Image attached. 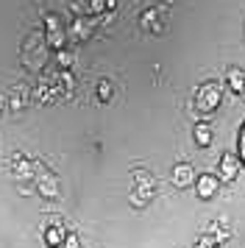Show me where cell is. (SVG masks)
<instances>
[{
    "mask_svg": "<svg viewBox=\"0 0 245 248\" xmlns=\"http://www.w3.org/2000/svg\"><path fill=\"white\" fill-rule=\"evenodd\" d=\"M223 101V87L217 81H206V84H200L198 92H195V109L200 112V117H206L212 114Z\"/></svg>",
    "mask_w": 245,
    "mask_h": 248,
    "instance_id": "1",
    "label": "cell"
},
{
    "mask_svg": "<svg viewBox=\"0 0 245 248\" xmlns=\"http://www.w3.org/2000/svg\"><path fill=\"white\" fill-rule=\"evenodd\" d=\"M33 187L45 201H56L59 198V179L53 170H47L42 162H36V173H33Z\"/></svg>",
    "mask_w": 245,
    "mask_h": 248,
    "instance_id": "2",
    "label": "cell"
},
{
    "mask_svg": "<svg viewBox=\"0 0 245 248\" xmlns=\"http://www.w3.org/2000/svg\"><path fill=\"white\" fill-rule=\"evenodd\" d=\"M134 190H131V195H128V198H131V203L134 206H145V203L151 201V198H153V190H156V184H153V176H151V173H148V170H134Z\"/></svg>",
    "mask_w": 245,
    "mask_h": 248,
    "instance_id": "3",
    "label": "cell"
},
{
    "mask_svg": "<svg viewBox=\"0 0 245 248\" xmlns=\"http://www.w3.org/2000/svg\"><path fill=\"white\" fill-rule=\"evenodd\" d=\"M95 25H98V20H92V17H76L64 31H67V36L76 39V42H89L92 34H95Z\"/></svg>",
    "mask_w": 245,
    "mask_h": 248,
    "instance_id": "4",
    "label": "cell"
},
{
    "mask_svg": "<svg viewBox=\"0 0 245 248\" xmlns=\"http://www.w3.org/2000/svg\"><path fill=\"white\" fill-rule=\"evenodd\" d=\"M33 173H36V159L25 156V154H14V156H11V179L31 181Z\"/></svg>",
    "mask_w": 245,
    "mask_h": 248,
    "instance_id": "5",
    "label": "cell"
},
{
    "mask_svg": "<svg viewBox=\"0 0 245 248\" xmlns=\"http://www.w3.org/2000/svg\"><path fill=\"white\" fill-rule=\"evenodd\" d=\"M217 187H220L217 173H200L198 179H195V184H192V190H195V195H198L200 201H209L212 195L217 192Z\"/></svg>",
    "mask_w": 245,
    "mask_h": 248,
    "instance_id": "6",
    "label": "cell"
},
{
    "mask_svg": "<svg viewBox=\"0 0 245 248\" xmlns=\"http://www.w3.org/2000/svg\"><path fill=\"white\" fill-rule=\"evenodd\" d=\"M162 6H151V9H145L139 14V25H142L145 31H151V34H165V20H162Z\"/></svg>",
    "mask_w": 245,
    "mask_h": 248,
    "instance_id": "7",
    "label": "cell"
},
{
    "mask_svg": "<svg viewBox=\"0 0 245 248\" xmlns=\"http://www.w3.org/2000/svg\"><path fill=\"white\" fill-rule=\"evenodd\" d=\"M195 179H198V173H195V168H192L189 162H176V165H173V184H176L178 190L192 187Z\"/></svg>",
    "mask_w": 245,
    "mask_h": 248,
    "instance_id": "8",
    "label": "cell"
},
{
    "mask_svg": "<svg viewBox=\"0 0 245 248\" xmlns=\"http://www.w3.org/2000/svg\"><path fill=\"white\" fill-rule=\"evenodd\" d=\"M240 176V156H234V154H223L220 156V165H217V179L223 181H234Z\"/></svg>",
    "mask_w": 245,
    "mask_h": 248,
    "instance_id": "9",
    "label": "cell"
},
{
    "mask_svg": "<svg viewBox=\"0 0 245 248\" xmlns=\"http://www.w3.org/2000/svg\"><path fill=\"white\" fill-rule=\"evenodd\" d=\"M28 101H31V92H28V87L25 84H14L9 92V109L11 114H20L25 106H28Z\"/></svg>",
    "mask_w": 245,
    "mask_h": 248,
    "instance_id": "10",
    "label": "cell"
},
{
    "mask_svg": "<svg viewBox=\"0 0 245 248\" xmlns=\"http://www.w3.org/2000/svg\"><path fill=\"white\" fill-rule=\"evenodd\" d=\"M64 226H61V220H53V223L45 229V246L47 248H61V243H64Z\"/></svg>",
    "mask_w": 245,
    "mask_h": 248,
    "instance_id": "11",
    "label": "cell"
},
{
    "mask_svg": "<svg viewBox=\"0 0 245 248\" xmlns=\"http://www.w3.org/2000/svg\"><path fill=\"white\" fill-rule=\"evenodd\" d=\"M226 87H229L234 95H245V70H240V67L226 70Z\"/></svg>",
    "mask_w": 245,
    "mask_h": 248,
    "instance_id": "12",
    "label": "cell"
},
{
    "mask_svg": "<svg viewBox=\"0 0 245 248\" xmlns=\"http://www.w3.org/2000/svg\"><path fill=\"white\" fill-rule=\"evenodd\" d=\"M192 137H195V145H198V148H209V145H212V140H214L212 123H206V120L195 123V128H192Z\"/></svg>",
    "mask_w": 245,
    "mask_h": 248,
    "instance_id": "13",
    "label": "cell"
},
{
    "mask_svg": "<svg viewBox=\"0 0 245 248\" xmlns=\"http://www.w3.org/2000/svg\"><path fill=\"white\" fill-rule=\"evenodd\" d=\"M73 90H76L73 70H59V92H61L64 98H70V95H73Z\"/></svg>",
    "mask_w": 245,
    "mask_h": 248,
    "instance_id": "14",
    "label": "cell"
},
{
    "mask_svg": "<svg viewBox=\"0 0 245 248\" xmlns=\"http://www.w3.org/2000/svg\"><path fill=\"white\" fill-rule=\"evenodd\" d=\"M56 70H70L73 64H76V53L73 50H67V47H61V50H56Z\"/></svg>",
    "mask_w": 245,
    "mask_h": 248,
    "instance_id": "15",
    "label": "cell"
},
{
    "mask_svg": "<svg viewBox=\"0 0 245 248\" xmlns=\"http://www.w3.org/2000/svg\"><path fill=\"white\" fill-rule=\"evenodd\" d=\"M229 234H231V232H229V229H226V226H223L220 220H214V223H209V237L214 240V243H217V246H223V243L229 240Z\"/></svg>",
    "mask_w": 245,
    "mask_h": 248,
    "instance_id": "16",
    "label": "cell"
},
{
    "mask_svg": "<svg viewBox=\"0 0 245 248\" xmlns=\"http://www.w3.org/2000/svg\"><path fill=\"white\" fill-rule=\"evenodd\" d=\"M95 92H98V101H100V103H109V101H111V95H114V90H111V84H109L106 78H100V81H98Z\"/></svg>",
    "mask_w": 245,
    "mask_h": 248,
    "instance_id": "17",
    "label": "cell"
},
{
    "mask_svg": "<svg viewBox=\"0 0 245 248\" xmlns=\"http://www.w3.org/2000/svg\"><path fill=\"white\" fill-rule=\"evenodd\" d=\"M87 14L92 17V20L103 17V14H106V0H89L87 3Z\"/></svg>",
    "mask_w": 245,
    "mask_h": 248,
    "instance_id": "18",
    "label": "cell"
},
{
    "mask_svg": "<svg viewBox=\"0 0 245 248\" xmlns=\"http://www.w3.org/2000/svg\"><path fill=\"white\" fill-rule=\"evenodd\" d=\"M59 28H64L61 25V17L59 14H45V34L47 31H59Z\"/></svg>",
    "mask_w": 245,
    "mask_h": 248,
    "instance_id": "19",
    "label": "cell"
},
{
    "mask_svg": "<svg viewBox=\"0 0 245 248\" xmlns=\"http://www.w3.org/2000/svg\"><path fill=\"white\" fill-rule=\"evenodd\" d=\"M61 248H81V240H78L76 232H67V234H64V243H61Z\"/></svg>",
    "mask_w": 245,
    "mask_h": 248,
    "instance_id": "20",
    "label": "cell"
},
{
    "mask_svg": "<svg viewBox=\"0 0 245 248\" xmlns=\"http://www.w3.org/2000/svg\"><path fill=\"white\" fill-rule=\"evenodd\" d=\"M214 246H217V243H214V240H212L209 234H206V237H200L198 243H195V248H214Z\"/></svg>",
    "mask_w": 245,
    "mask_h": 248,
    "instance_id": "21",
    "label": "cell"
},
{
    "mask_svg": "<svg viewBox=\"0 0 245 248\" xmlns=\"http://www.w3.org/2000/svg\"><path fill=\"white\" fill-rule=\"evenodd\" d=\"M117 9V0H106V14H111Z\"/></svg>",
    "mask_w": 245,
    "mask_h": 248,
    "instance_id": "22",
    "label": "cell"
},
{
    "mask_svg": "<svg viewBox=\"0 0 245 248\" xmlns=\"http://www.w3.org/2000/svg\"><path fill=\"white\" fill-rule=\"evenodd\" d=\"M243 159H245V131H243Z\"/></svg>",
    "mask_w": 245,
    "mask_h": 248,
    "instance_id": "23",
    "label": "cell"
}]
</instances>
